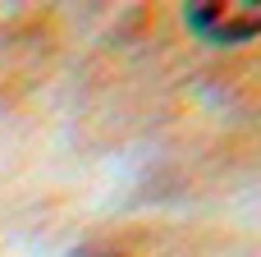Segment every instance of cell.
Masks as SVG:
<instances>
[{"label":"cell","instance_id":"1","mask_svg":"<svg viewBox=\"0 0 261 257\" xmlns=\"http://www.w3.org/2000/svg\"><path fill=\"white\" fill-rule=\"evenodd\" d=\"M184 18L197 37L216 46H239L261 32V5L252 0H216V5H184Z\"/></svg>","mask_w":261,"mask_h":257}]
</instances>
